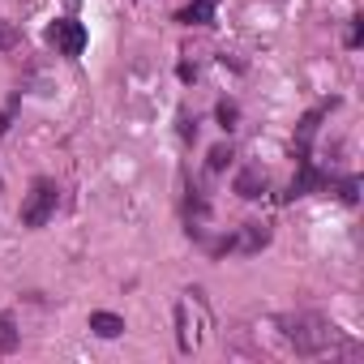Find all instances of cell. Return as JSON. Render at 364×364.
<instances>
[{
	"label": "cell",
	"instance_id": "7c38bea8",
	"mask_svg": "<svg viewBox=\"0 0 364 364\" xmlns=\"http://www.w3.org/2000/svg\"><path fill=\"white\" fill-rule=\"evenodd\" d=\"M228 159H232V146H215V150H210V171H223Z\"/></svg>",
	"mask_w": 364,
	"mask_h": 364
},
{
	"label": "cell",
	"instance_id": "8992f818",
	"mask_svg": "<svg viewBox=\"0 0 364 364\" xmlns=\"http://www.w3.org/2000/svg\"><path fill=\"white\" fill-rule=\"evenodd\" d=\"M90 330H95L99 338H120V334H124V317L99 309V313H90Z\"/></svg>",
	"mask_w": 364,
	"mask_h": 364
},
{
	"label": "cell",
	"instance_id": "4fadbf2b",
	"mask_svg": "<svg viewBox=\"0 0 364 364\" xmlns=\"http://www.w3.org/2000/svg\"><path fill=\"white\" fill-rule=\"evenodd\" d=\"M219 124H223V129L236 124V103H219Z\"/></svg>",
	"mask_w": 364,
	"mask_h": 364
},
{
	"label": "cell",
	"instance_id": "3957f363",
	"mask_svg": "<svg viewBox=\"0 0 364 364\" xmlns=\"http://www.w3.org/2000/svg\"><path fill=\"white\" fill-rule=\"evenodd\" d=\"M48 43L56 48V52H65V56H82V48H86V31H82V22H52L48 26Z\"/></svg>",
	"mask_w": 364,
	"mask_h": 364
},
{
	"label": "cell",
	"instance_id": "30bf717a",
	"mask_svg": "<svg viewBox=\"0 0 364 364\" xmlns=\"http://www.w3.org/2000/svg\"><path fill=\"white\" fill-rule=\"evenodd\" d=\"M18 326H14V317H5L0 313V351H18Z\"/></svg>",
	"mask_w": 364,
	"mask_h": 364
},
{
	"label": "cell",
	"instance_id": "8fae6325",
	"mask_svg": "<svg viewBox=\"0 0 364 364\" xmlns=\"http://www.w3.org/2000/svg\"><path fill=\"white\" fill-rule=\"evenodd\" d=\"M18 43H22L18 26H14V22H5V18H0V52H9V48H18Z\"/></svg>",
	"mask_w": 364,
	"mask_h": 364
},
{
	"label": "cell",
	"instance_id": "5bb4252c",
	"mask_svg": "<svg viewBox=\"0 0 364 364\" xmlns=\"http://www.w3.org/2000/svg\"><path fill=\"white\" fill-rule=\"evenodd\" d=\"M9 129V112H0V133H5Z\"/></svg>",
	"mask_w": 364,
	"mask_h": 364
},
{
	"label": "cell",
	"instance_id": "7a4b0ae2",
	"mask_svg": "<svg viewBox=\"0 0 364 364\" xmlns=\"http://www.w3.org/2000/svg\"><path fill=\"white\" fill-rule=\"evenodd\" d=\"M56 202H60V189L52 180H35L26 202H22V223L26 228H48V219L56 215Z\"/></svg>",
	"mask_w": 364,
	"mask_h": 364
},
{
	"label": "cell",
	"instance_id": "6da1fadb",
	"mask_svg": "<svg viewBox=\"0 0 364 364\" xmlns=\"http://www.w3.org/2000/svg\"><path fill=\"white\" fill-rule=\"evenodd\" d=\"M283 326H287V343H291L296 351H304V355H317V351H326V347L334 343V326L321 321V317H313V313L287 317Z\"/></svg>",
	"mask_w": 364,
	"mask_h": 364
},
{
	"label": "cell",
	"instance_id": "ba28073f",
	"mask_svg": "<svg viewBox=\"0 0 364 364\" xmlns=\"http://www.w3.org/2000/svg\"><path fill=\"white\" fill-rule=\"evenodd\" d=\"M236 245H240L245 253H257V249H266V245H270V228H266V223H249V228H245V236H240Z\"/></svg>",
	"mask_w": 364,
	"mask_h": 364
},
{
	"label": "cell",
	"instance_id": "277c9868",
	"mask_svg": "<svg viewBox=\"0 0 364 364\" xmlns=\"http://www.w3.org/2000/svg\"><path fill=\"white\" fill-rule=\"evenodd\" d=\"M330 107H334V103H321V107H313V112L300 120V129H296V154H300V159L309 154V146H313V137H317V124H321V116H326Z\"/></svg>",
	"mask_w": 364,
	"mask_h": 364
},
{
	"label": "cell",
	"instance_id": "5b68a950",
	"mask_svg": "<svg viewBox=\"0 0 364 364\" xmlns=\"http://www.w3.org/2000/svg\"><path fill=\"white\" fill-rule=\"evenodd\" d=\"M321 185H326V176L304 159V163H300V176L291 180V193H287V198H304V193H313V189H321Z\"/></svg>",
	"mask_w": 364,
	"mask_h": 364
},
{
	"label": "cell",
	"instance_id": "9c48e42d",
	"mask_svg": "<svg viewBox=\"0 0 364 364\" xmlns=\"http://www.w3.org/2000/svg\"><path fill=\"white\" fill-rule=\"evenodd\" d=\"M210 14H215V0H193V5L180 14V22H189V26L198 22V26H206V22H210Z\"/></svg>",
	"mask_w": 364,
	"mask_h": 364
},
{
	"label": "cell",
	"instance_id": "52a82bcc",
	"mask_svg": "<svg viewBox=\"0 0 364 364\" xmlns=\"http://www.w3.org/2000/svg\"><path fill=\"white\" fill-rule=\"evenodd\" d=\"M262 189H266V171L262 167H245L236 176V193L240 198H262Z\"/></svg>",
	"mask_w": 364,
	"mask_h": 364
}]
</instances>
